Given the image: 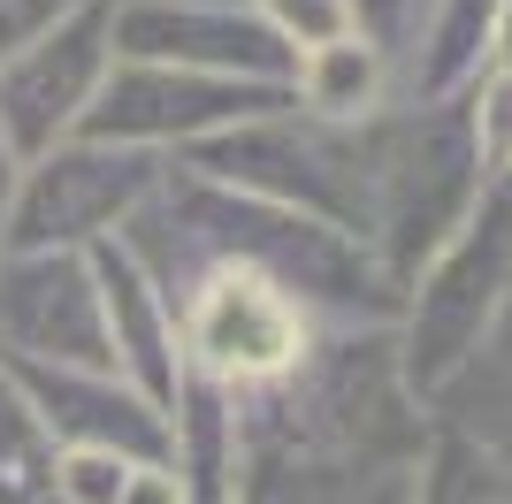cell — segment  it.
<instances>
[{
  "label": "cell",
  "instance_id": "obj_4",
  "mask_svg": "<svg viewBox=\"0 0 512 504\" xmlns=\"http://www.w3.org/2000/svg\"><path fill=\"white\" fill-rule=\"evenodd\" d=\"M505 298H512V191L490 184L459 222V237L398 298V382H406V398H436L451 375H467L490 344L497 314H505Z\"/></svg>",
  "mask_w": 512,
  "mask_h": 504
},
{
  "label": "cell",
  "instance_id": "obj_22",
  "mask_svg": "<svg viewBox=\"0 0 512 504\" xmlns=\"http://www.w3.org/2000/svg\"><path fill=\"white\" fill-rule=\"evenodd\" d=\"M123 504H184V489H176L169 459H146V466H130V482H123Z\"/></svg>",
  "mask_w": 512,
  "mask_h": 504
},
{
  "label": "cell",
  "instance_id": "obj_23",
  "mask_svg": "<svg viewBox=\"0 0 512 504\" xmlns=\"http://www.w3.org/2000/svg\"><path fill=\"white\" fill-rule=\"evenodd\" d=\"M16 176H23V161H16V146L0 138V245H8V207H16Z\"/></svg>",
  "mask_w": 512,
  "mask_h": 504
},
{
  "label": "cell",
  "instance_id": "obj_11",
  "mask_svg": "<svg viewBox=\"0 0 512 504\" xmlns=\"http://www.w3.org/2000/svg\"><path fill=\"white\" fill-rule=\"evenodd\" d=\"M8 375L54 451L85 443V451H123V459H169V413H153L123 375L107 367H8Z\"/></svg>",
  "mask_w": 512,
  "mask_h": 504
},
{
  "label": "cell",
  "instance_id": "obj_1",
  "mask_svg": "<svg viewBox=\"0 0 512 504\" xmlns=\"http://www.w3.org/2000/svg\"><path fill=\"white\" fill-rule=\"evenodd\" d=\"M115 245L161 283V298H176L199 268L237 260V268L276 275L314 321L321 314L398 321V291L383 283V268H375L367 245L321 230L306 214H283V207H268V199H245V191H230V184H207V176H192V168H176V161H169L161 191L138 207V222H130Z\"/></svg>",
  "mask_w": 512,
  "mask_h": 504
},
{
  "label": "cell",
  "instance_id": "obj_15",
  "mask_svg": "<svg viewBox=\"0 0 512 504\" xmlns=\"http://www.w3.org/2000/svg\"><path fill=\"white\" fill-rule=\"evenodd\" d=\"M497 8L505 0H428L421 31H413V100H459L490 69Z\"/></svg>",
  "mask_w": 512,
  "mask_h": 504
},
{
  "label": "cell",
  "instance_id": "obj_17",
  "mask_svg": "<svg viewBox=\"0 0 512 504\" xmlns=\"http://www.w3.org/2000/svg\"><path fill=\"white\" fill-rule=\"evenodd\" d=\"M459 100H467V146L482 184H512V69H482Z\"/></svg>",
  "mask_w": 512,
  "mask_h": 504
},
{
  "label": "cell",
  "instance_id": "obj_12",
  "mask_svg": "<svg viewBox=\"0 0 512 504\" xmlns=\"http://www.w3.org/2000/svg\"><path fill=\"white\" fill-rule=\"evenodd\" d=\"M92 260V291H100V329H107V359H115V375L153 405V413H169L176 405V382H184V344H176V306L161 298L138 260H130L115 237L85 252Z\"/></svg>",
  "mask_w": 512,
  "mask_h": 504
},
{
  "label": "cell",
  "instance_id": "obj_2",
  "mask_svg": "<svg viewBox=\"0 0 512 504\" xmlns=\"http://www.w3.org/2000/svg\"><path fill=\"white\" fill-rule=\"evenodd\" d=\"M176 168L230 184L245 199H268L283 214H306L352 245H367V230H375V123L344 130L283 107V115H260V123H237L207 146H192Z\"/></svg>",
  "mask_w": 512,
  "mask_h": 504
},
{
  "label": "cell",
  "instance_id": "obj_5",
  "mask_svg": "<svg viewBox=\"0 0 512 504\" xmlns=\"http://www.w3.org/2000/svg\"><path fill=\"white\" fill-rule=\"evenodd\" d=\"M176 306V344H184V367H199L222 390H283L314 359V314L283 291L276 275L260 268H199Z\"/></svg>",
  "mask_w": 512,
  "mask_h": 504
},
{
  "label": "cell",
  "instance_id": "obj_18",
  "mask_svg": "<svg viewBox=\"0 0 512 504\" xmlns=\"http://www.w3.org/2000/svg\"><path fill=\"white\" fill-rule=\"evenodd\" d=\"M130 466L146 459H123V451H54L46 459V504H123V482Z\"/></svg>",
  "mask_w": 512,
  "mask_h": 504
},
{
  "label": "cell",
  "instance_id": "obj_16",
  "mask_svg": "<svg viewBox=\"0 0 512 504\" xmlns=\"http://www.w3.org/2000/svg\"><path fill=\"white\" fill-rule=\"evenodd\" d=\"M413 504H505V474L474 436H436L421 451V482H413Z\"/></svg>",
  "mask_w": 512,
  "mask_h": 504
},
{
  "label": "cell",
  "instance_id": "obj_6",
  "mask_svg": "<svg viewBox=\"0 0 512 504\" xmlns=\"http://www.w3.org/2000/svg\"><path fill=\"white\" fill-rule=\"evenodd\" d=\"M169 161L138 146H100V138H69V146L23 161L16 207H8V245L0 252H92L138 222Z\"/></svg>",
  "mask_w": 512,
  "mask_h": 504
},
{
  "label": "cell",
  "instance_id": "obj_24",
  "mask_svg": "<svg viewBox=\"0 0 512 504\" xmlns=\"http://www.w3.org/2000/svg\"><path fill=\"white\" fill-rule=\"evenodd\" d=\"M490 69H512V0L497 8V39H490Z\"/></svg>",
  "mask_w": 512,
  "mask_h": 504
},
{
  "label": "cell",
  "instance_id": "obj_14",
  "mask_svg": "<svg viewBox=\"0 0 512 504\" xmlns=\"http://www.w3.org/2000/svg\"><path fill=\"white\" fill-rule=\"evenodd\" d=\"M383 84H390V54L375 39H360V31L291 62V100H299V115H314V123H344V130L375 123Z\"/></svg>",
  "mask_w": 512,
  "mask_h": 504
},
{
  "label": "cell",
  "instance_id": "obj_20",
  "mask_svg": "<svg viewBox=\"0 0 512 504\" xmlns=\"http://www.w3.org/2000/svg\"><path fill=\"white\" fill-rule=\"evenodd\" d=\"M352 16H360V39H375L383 54H398V46L421 31L428 0H352Z\"/></svg>",
  "mask_w": 512,
  "mask_h": 504
},
{
  "label": "cell",
  "instance_id": "obj_21",
  "mask_svg": "<svg viewBox=\"0 0 512 504\" xmlns=\"http://www.w3.org/2000/svg\"><path fill=\"white\" fill-rule=\"evenodd\" d=\"M62 8H69V0H0V69L16 62L23 46L39 39L54 16H62Z\"/></svg>",
  "mask_w": 512,
  "mask_h": 504
},
{
  "label": "cell",
  "instance_id": "obj_13",
  "mask_svg": "<svg viewBox=\"0 0 512 504\" xmlns=\"http://www.w3.org/2000/svg\"><path fill=\"white\" fill-rule=\"evenodd\" d=\"M169 474L184 504H237L245 482V398L184 367L169 405Z\"/></svg>",
  "mask_w": 512,
  "mask_h": 504
},
{
  "label": "cell",
  "instance_id": "obj_19",
  "mask_svg": "<svg viewBox=\"0 0 512 504\" xmlns=\"http://www.w3.org/2000/svg\"><path fill=\"white\" fill-rule=\"evenodd\" d=\"M268 31H276L291 54H314V46L329 39H352L360 31V16H352V0H245Z\"/></svg>",
  "mask_w": 512,
  "mask_h": 504
},
{
  "label": "cell",
  "instance_id": "obj_8",
  "mask_svg": "<svg viewBox=\"0 0 512 504\" xmlns=\"http://www.w3.org/2000/svg\"><path fill=\"white\" fill-rule=\"evenodd\" d=\"M115 0H69L16 62L0 69V138L16 146V161L69 146L85 130L92 100H100L107 69H115Z\"/></svg>",
  "mask_w": 512,
  "mask_h": 504
},
{
  "label": "cell",
  "instance_id": "obj_9",
  "mask_svg": "<svg viewBox=\"0 0 512 504\" xmlns=\"http://www.w3.org/2000/svg\"><path fill=\"white\" fill-rule=\"evenodd\" d=\"M115 62H161L199 77L291 84V46L245 8V0H115Z\"/></svg>",
  "mask_w": 512,
  "mask_h": 504
},
{
  "label": "cell",
  "instance_id": "obj_7",
  "mask_svg": "<svg viewBox=\"0 0 512 504\" xmlns=\"http://www.w3.org/2000/svg\"><path fill=\"white\" fill-rule=\"evenodd\" d=\"M283 107H299L291 84L199 77V69H161V62H115L77 138L184 161L192 146H207V138H222V130H237V123H260V115H283Z\"/></svg>",
  "mask_w": 512,
  "mask_h": 504
},
{
  "label": "cell",
  "instance_id": "obj_25",
  "mask_svg": "<svg viewBox=\"0 0 512 504\" xmlns=\"http://www.w3.org/2000/svg\"><path fill=\"white\" fill-rule=\"evenodd\" d=\"M505 191H512V184H505Z\"/></svg>",
  "mask_w": 512,
  "mask_h": 504
},
{
  "label": "cell",
  "instance_id": "obj_3",
  "mask_svg": "<svg viewBox=\"0 0 512 504\" xmlns=\"http://www.w3.org/2000/svg\"><path fill=\"white\" fill-rule=\"evenodd\" d=\"M482 168L467 146V100H413L406 123H375V230L367 252L398 298L459 237L482 199Z\"/></svg>",
  "mask_w": 512,
  "mask_h": 504
},
{
  "label": "cell",
  "instance_id": "obj_10",
  "mask_svg": "<svg viewBox=\"0 0 512 504\" xmlns=\"http://www.w3.org/2000/svg\"><path fill=\"white\" fill-rule=\"evenodd\" d=\"M0 359L8 367H107L115 375L85 252H0Z\"/></svg>",
  "mask_w": 512,
  "mask_h": 504
}]
</instances>
